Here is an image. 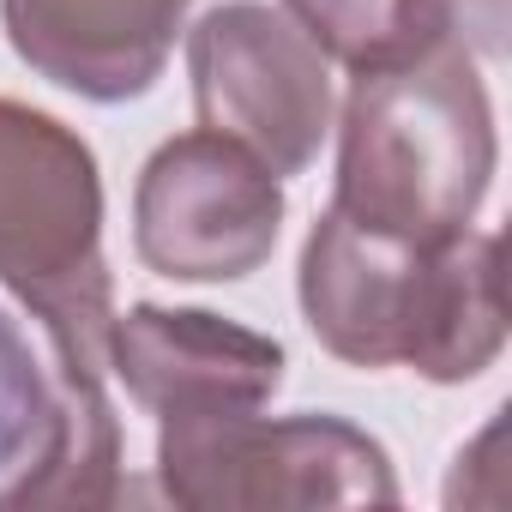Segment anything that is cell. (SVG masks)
I'll return each instance as SVG.
<instances>
[{
  "instance_id": "5",
  "label": "cell",
  "mask_w": 512,
  "mask_h": 512,
  "mask_svg": "<svg viewBox=\"0 0 512 512\" xmlns=\"http://www.w3.org/2000/svg\"><path fill=\"white\" fill-rule=\"evenodd\" d=\"M284 229V187L247 145L181 133L151 151L133 193V247L157 278L235 284L253 278Z\"/></svg>"
},
{
  "instance_id": "7",
  "label": "cell",
  "mask_w": 512,
  "mask_h": 512,
  "mask_svg": "<svg viewBox=\"0 0 512 512\" xmlns=\"http://www.w3.org/2000/svg\"><path fill=\"white\" fill-rule=\"evenodd\" d=\"M109 368L151 416L260 410L284 380V344L205 308H133L115 314Z\"/></svg>"
},
{
  "instance_id": "6",
  "label": "cell",
  "mask_w": 512,
  "mask_h": 512,
  "mask_svg": "<svg viewBox=\"0 0 512 512\" xmlns=\"http://www.w3.org/2000/svg\"><path fill=\"white\" fill-rule=\"evenodd\" d=\"M103 181L91 145L55 115L0 97V284L19 302L109 272Z\"/></svg>"
},
{
  "instance_id": "8",
  "label": "cell",
  "mask_w": 512,
  "mask_h": 512,
  "mask_svg": "<svg viewBox=\"0 0 512 512\" xmlns=\"http://www.w3.org/2000/svg\"><path fill=\"white\" fill-rule=\"evenodd\" d=\"M193 0H0L7 43L31 73L85 97L127 103L157 85Z\"/></svg>"
},
{
  "instance_id": "3",
  "label": "cell",
  "mask_w": 512,
  "mask_h": 512,
  "mask_svg": "<svg viewBox=\"0 0 512 512\" xmlns=\"http://www.w3.org/2000/svg\"><path fill=\"white\" fill-rule=\"evenodd\" d=\"M157 476L163 494L193 512L398 500L386 446L338 416H260V410L169 416L157 434Z\"/></svg>"
},
{
  "instance_id": "1",
  "label": "cell",
  "mask_w": 512,
  "mask_h": 512,
  "mask_svg": "<svg viewBox=\"0 0 512 512\" xmlns=\"http://www.w3.org/2000/svg\"><path fill=\"white\" fill-rule=\"evenodd\" d=\"M302 314L350 368H416L422 380H476L506 344L500 241L458 235L416 247L326 205L302 247Z\"/></svg>"
},
{
  "instance_id": "4",
  "label": "cell",
  "mask_w": 512,
  "mask_h": 512,
  "mask_svg": "<svg viewBox=\"0 0 512 512\" xmlns=\"http://www.w3.org/2000/svg\"><path fill=\"white\" fill-rule=\"evenodd\" d=\"M193 115L205 133L247 145L278 181L302 175L332 133L326 55L266 0L211 7L187 31Z\"/></svg>"
},
{
  "instance_id": "9",
  "label": "cell",
  "mask_w": 512,
  "mask_h": 512,
  "mask_svg": "<svg viewBox=\"0 0 512 512\" xmlns=\"http://www.w3.org/2000/svg\"><path fill=\"white\" fill-rule=\"evenodd\" d=\"M296 31L350 73H386L434 49L500 55L506 0H284Z\"/></svg>"
},
{
  "instance_id": "2",
  "label": "cell",
  "mask_w": 512,
  "mask_h": 512,
  "mask_svg": "<svg viewBox=\"0 0 512 512\" xmlns=\"http://www.w3.org/2000/svg\"><path fill=\"white\" fill-rule=\"evenodd\" d=\"M494 109L470 49L356 73L338 121V193L362 229L440 247L458 241L494 181Z\"/></svg>"
},
{
  "instance_id": "10",
  "label": "cell",
  "mask_w": 512,
  "mask_h": 512,
  "mask_svg": "<svg viewBox=\"0 0 512 512\" xmlns=\"http://www.w3.org/2000/svg\"><path fill=\"white\" fill-rule=\"evenodd\" d=\"M61 446V398L43 362V344L19 326L0 302V512H13L19 494L43 476Z\"/></svg>"
}]
</instances>
